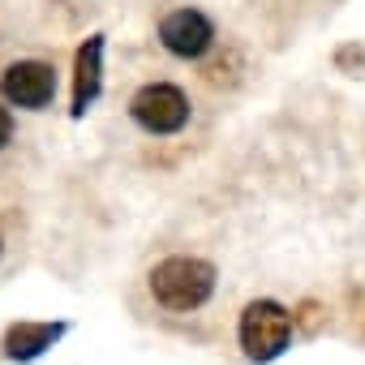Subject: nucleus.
Listing matches in <instances>:
<instances>
[{
	"label": "nucleus",
	"instance_id": "1",
	"mask_svg": "<svg viewBox=\"0 0 365 365\" xmlns=\"http://www.w3.org/2000/svg\"><path fill=\"white\" fill-rule=\"evenodd\" d=\"M142 288L159 318H198L220 292V267L202 254H168L146 271Z\"/></svg>",
	"mask_w": 365,
	"mask_h": 365
},
{
	"label": "nucleus",
	"instance_id": "2",
	"mask_svg": "<svg viewBox=\"0 0 365 365\" xmlns=\"http://www.w3.org/2000/svg\"><path fill=\"white\" fill-rule=\"evenodd\" d=\"M129 120L146 133V138H176V133H185L190 120H194V99L185 86H176V82H142L133 95H129Z\"/></svg>",
	"mask_w": 365,
	"mask_h": 365
},
{
	"label": "nucleus",
	"instance_id": "3",
	"mask_svg": "<svg viewBox=\"0 0 365 365\" xmlns=\"http://www.w3.org/2000/svg\"><path fill=\"white\" fill-rule=\"evenodd\" d=\"M237 344H241L245 361H254V365L279 361L292 348V309L275 297L250 301L237 318Z\"/></svg>",
	"mask_w": 365,
	"mask_h": 365
},
{
	"label": "nucleus",
	"instance_id": "4",
	"mask_svg": "<svg viewBox=\"0 0 365 365\" xmlns=\"http://www.w3.org/2000/svg\"><path fill=\"white\" fill-rule=\"evenodd\" d=\"M56 91H61V73L52 61L18 56L0 69V99L18 112H48L56 103Z\"/></svg>",
	"mask_w": 365,
	"mask_h": 365
},
{
	"label": "nucleus",
	"instance_id": "5",
	"mask_svg": "<svg viewBox=\"0 0 365 365\" xmlns=\"http://www.w3.org/2000/svg\"><path fill=\"white\" fill-rule=\"evenodd\" d=\"M155 35H159V48L168 56L185 61V65L190 61H207L220 48V26L211 22V14H202L194 5H180V9L163 14L159 26H155Z\"/></svg>",
	"mask_w": 365,
	"mask_h": 365
},
{
	"label": "nucleus",
	"instance_id": "6",
	"mask_svg": "<svg viewBox=\"0 0 365 365\" xmlns=\"http://www.w3.org/2000/svg\"><path fill=\"white\" fill-rule=\"evenodd\" d=\"M103 48H108V35L95 31L73 52V86H69V116L73 120H82L103 91Z\"/></svg>",
	"mask_w": 365,
	"mask_h": 365
},
{
	"label": "nucleus",
	"instance_id": "7",
	"mask_svg": "<svg viewBox=\"0 0 365 365\" xmlns=\"http://www.w3.org/2000/svg\"><path fill=\"white\" fill-rule=\"evenodd\" d=\"M65 335H69V322H31L26 318V322L5 327V335H0V356L26 365V361H39L48 348H56Z\"/></svg>",
	"mask_w": 365,
	"mask_h": 365
},
{
	"label": "nucleus",
	"instance_id": "8",
	"mask_svg": "<svg viewBox=\"0 0 365 365\" xmlns=\"http://www.w3.org/2000/svg\"><path fill=\"white\" fill-rule=\"evenodd\" d=\"M18 245H22V211H18L14 198L0 194V271L9 267V258H14Z\"/></svg>",
	"mask_w": 365,
	"mask_h": 365
},
{
	"label": "nucleus",
	"instance_id": "9",
	"mask_svg": "<svg viewBox=\"0 0 365 365\" xmlns=\"http://www.w3.org/2000/svg\"><path fill=\"white\" fill-rule=\"evenodd\" d=\"M331 61H335L339 73H348V78H365V48H361V43H339Z\"/></svg>",
	"mask_w": 365,
	"mask_h": 365
},
{
	"label": "nucleus",
	"instance_id": "10",
	"mask_svg": "<svg viewBox=\"0 0 365 365\" xmlns=\"http://www.w3.org/2000/svg\"><path fill=\"white\" fill-rule=\"evenodd\" d=\"M14 146H18V116H14V108L5 99H0V159H5Z\"/></svg>",
	"mask_w": 365,
	"mask_h": 365
}]
</instances>
